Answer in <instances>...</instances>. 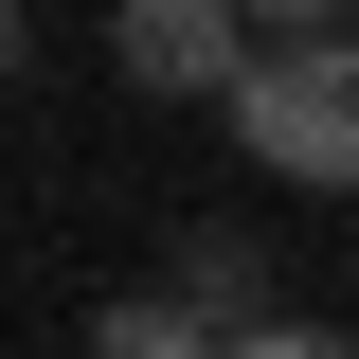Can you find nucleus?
<instances>
[{"instance_id":"f257e3e1","label":"nucleus","mask_w":359,"mask_h":359,"mask_svg":"<svg viewBox=\"0 0 359 359\" xmlns=\"http://www.w3.org/2000/svg\"><path fill=\"white\" fill-rule=\"evenodd\" d=\"M233 144H252L269 180H306V198H341V180H359V36H341V18H306V0H287V18L252 36Z\"/></svg>"},{"instance_id":"f03ea898","label":"nucleus","mask_w":359,"mask_h":359,"mask_svg":"<svg viewBox=\"0 0 359 359\" xmlns=\"http://www.w3.org/2000/svg\"><path fill=\"white\" fill-rule=\"evenodd\" d=\"M108 72L126 90H252V18L233 0H126L108 18Z\"/></svg>"},{"instance_id":"7ed1b4c3","label":"nucleus","mask_w":359,"mask_h":359,"mask_svg":"<svg viewBox=\"0 0 359 359\" xmlns=\"http://www.w3.org/2000/svg\"><path fill=\"white\" fill-rule=\"evenodd\" d=\"M252 323H216L198 287H126V306H90V359H233Z\"/></svg>"},{"instance_id":"20e7f679","label":"nucleus","mask_w":359,"mask_h":359,"mask_svg":"<svg viewBox=\"0 0 359 359\" xmlns=\"http://www.w3.org/2000/svg\"><path fill=\"white\" fill-rule=\"evenodd\" d=\"M233 359H359V341H323V323H252Z\"/></svg>"}]
</instances>
